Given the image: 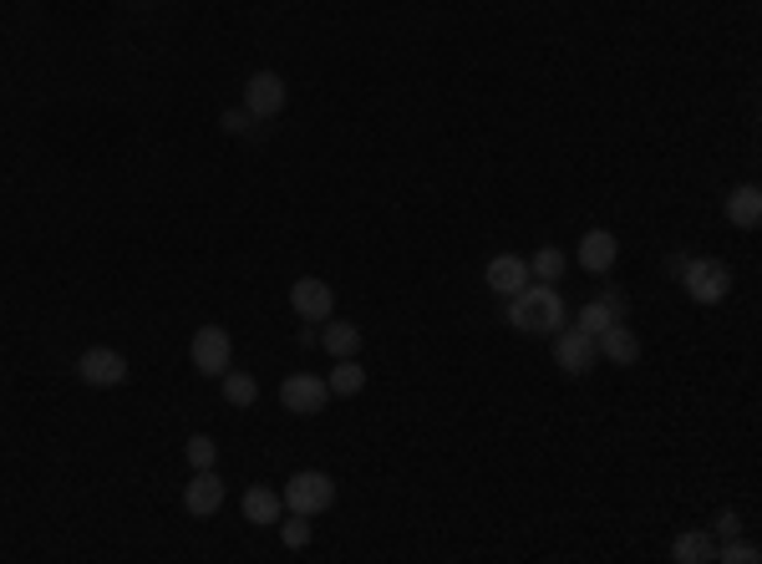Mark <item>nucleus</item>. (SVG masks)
Segmentation results:
<instances>
[{"label": "nucleus", "instance_id": "a211bd4d", "mask_svg": "<svg viewBox=\"0 0 762 564\" xmlns=\"http://www.w3.org/2000/svg\"><path fill=\"white\" fill-rule=\"evenodd\" d=\"M529 275H534L539 285H560V280L570 275V254H564L560 244H539V250L529 254Z\"/></svg>", "mask_w": 762, "mask_h": 564}, {"label": "nucleus", "instance_id": "a878e982", "mask_svg": "<svg viewBox=\"0 0 762 564\" xmlns=\"http://www.w3.org/2000/svg\"><path fill=\"white\" fill-rule=\"evenodd\" d=\"M219 122H224V132H234V138H239V132H250V112H244V108H229Z\"/></svg>", "mask_w": 762, "mask_h": 564}, {"label": "nucleus", "instance_id": "f3484780", "mask_svg": "<svg viewBox=\"0 0 762 564\" xmlns=\"http://www.w3.org/2000/svg\"><path fill=\"white\" fill-rule=\"evenodd\" d=\"M712 554H716L712 528H681L671 540V560L676 564H712Z\"/></svg>", "mask_w": 762, "mask_h": 564}, {"label": "nucleus", "instance_id": "9b49d317", "mask_svg": "<svg viewBox=\"0 0 762 564\" xmlns=\"http://www.w3.org/2000/svg\"><path fill=\"white\" fill-rule=\"evenodd\" d=\"M183 508H189L193 518H214L219 508H224V479H219L214 469H193L189 489H183Z\"/></svg>", "mask_w": 762, "mask_h": 564}, {"label": "nucleus", "instance_id": "1a4fd4ad", "mask_svg": "<svg viewBox=\"0 0 762 564\" xmlns=\"http://www.w3.org/2000/svg\"><path fill=\"white\" fill-rule=\"evenodd\" d=\"M290 311H295L305 325L331 321V315H335V290L325 285L321 275H300L295 285H290Z\"/></svg>", "mask_w": 762, "mask_h": 564}, {"label": "nucleus", "instance_id": "aec40b11", "mask_svg": "<svg viewBox=\"0 0 762 564\" xmlns=\"http://www.w3.org/2000/svg\"><path fill=\"white\" fill-rule=\"evenodd\" d=\"M325 386H331V396H357L367 386V366L357 356H341L331 366V376H325Z\"/></svg>", "mask_w": 762, "mask_h": 564}, {"label": "nucleus", "instance_id": "ddd939ff", "mask_svg": "<svg viewBox=\"0 0 762 564\" xmlns=\"http://www.w3.org/2000/svg\"><path fill=\"white\" fill-rule=\"evenodd\" d=\"M595 346H600V361H610V366H635V361H641V336H635L625 321H615L610 331H600Z\"/></svg>", "mask_w": 762, "mask_h": 564}, {"label": "nucleus", "instance_id": "7ed1b4c3", "mask_svg": "<svg viewBox=\"0 0 762 564\" xmlns=\"http://www.w3.org/2000/svg\"><path fill=\"white\" fill-rule=\"evenodd\" d=\"M280 498H285V508L290 514H325V508L335 504V479L331 473H321V469H300V473H290L285 479V493H280Z\"/></svg>", "mask_w": 762, "mask_h": 564}, {"label": "nucleus", "instance_id": "4468645a", "mask_svg": "<svg viewBox=\"0 0 762 564\" xmlns=\"http://www.w3.org/2000/svg\"><path fill=\"white\" fill-rule=\"evenodd\" d=\"M722 214L732 229H758L762 224V189L758 183H738V189L722 199Z\"/></svg>", "mask_w": 762, "mask_h": 564}, {"label": "nucleus", "instance_id": "20e7f679", "mask_svg": "<svg viewBox=\"0 0 762 564\" xmlns=\"http://www.w3.org/2000/svg\"><path fill=\"white\" fill-rule=\"evenodd\" d=\"M189 361L199 376H224L234 366V341H229L224 325H199L189 341Z\"/></svg>", "mask_w": 762, "mask_h": 564}, {"label": "nucleus", "instance_id": "2eb2a0df", "mask_svg": "<svg viewBox=\"0 0 762 564\" xmlns=\"http://www.w3.org/2000/svg\"><path fill=\"white\" fill-rule=\"evenodd\" d=\"M315 346L325 351V356H357L361 351V325L341 321V315H331V321H321V331H315Z\"/></svg>", "mask_w": 762, "mask_h": 564}, {"label": "nucleus", "instance_id": "bb28decb", "mask_svg": "<svg viewBox=\"0 0 762 564\" xmlns=\"http://www.w3.org/2000/svg\"><path fill=\"white\" fill-rule=\"evenodd\" d=\"M600 301H605L615 315H625V295H620V290H600Z\"/></svg>", "mask_w": 762, "mask_h": 564}, {"label": "nucleus", "instance_id": "f03ea898", "mask_svg": "<svg viewBox=\"0 0 762 564\" xmlns=\"http://www.w3.org/2000/svg\"><path fill=\"white\" fill-rule=\"evenodd\" d=\"M676 285L686 290L691 305H722L732 295V264L712 254H686L676 270Z\"/></svg>", "mask_w": 762, "mask_h": 564}, {"label": "nucleus", "instance_id": "6e6552de", "mask_svg": "<svg viewBox=\"0 0 762 564\" xmlns=\"http://www.w3.org/2000/svg\"><path fill=\"white\" fill-rule=\"evenodd\" d=\"M285 102H290V87L280 72H254L250 82H244V112H250V118L270 122L285 112Z\"/></svg>", "mask_w": 762, "mask_h": 564}, {"label": "nucleus", "instance_id": "6ab92c4d", "mask_svg": "<svg viewBox=\"0 0 762 564\" xmlns=\"http://www.w3.org/2000/svg\"><path fill=\"white\" fill-rule=\"evenodd\" d=\"M219 386H224V402L229 407H254V402H260V382H254L250 372H239V366H229L224 376H219Z\"/></svg>", "mask_w": 762, "mask_h": 564}, {"label": "nucleus", "instance_id": "423d86ee", "mask_svg": "<svg viewBox=\"0 0 762 564\" xmlns=\"http://www.w3.org/2000/svg\"><path fill=\"white\" fill-rule=\"evenodd\" d=\"M77 382L97 386V392H112V386L128 382V356L112 346H87L82 356H77Z\"/></svg>", "mask_w": 762, "mask_h": 564}, {"label": "nucleus", "instance_id": "dca6fc26", "mask_svg": "<svg viewBox=\"0 0 762 564\" xmlns=\"http://www.w3.org/2000/svg\"><path fill=\"white\" fill-rule=\"evenodd\" d=\"M280 514H285L280 489H270V483H250V489H244V518H250V524L274 528V524H280Z\"/></svg>", "mask_w": 762, "mask_h": 564}, {"label": "nucleus", "instance_id": "412c9836", "mask_svg": "<svg viewBox=\"0 0 762 564\" xmlns=\"http://www.w3.org/2000/svg\"><path fill=\"white\" fill-rule=\"evenodd\" d=\"M615 321H625V315H615L605 301H600V295H595V301H584L580 311H574V325H580L584 336H600V331H610Z\"/></svg>", "mask_w": 762, "mask_h": 564}, {"label": "nucleus", "instance_id": "b1692460", "mask_svg": "<svg viewBox=\"0 0 762 564\" xmlns=\"http://www.w3.org/2000/svg\"><path fill=\"white\" fill-rule=\"evenodd\" d=\"M183 457H189V469H214V457H219V443L209 433H193L189 443H183Z\"/></svg>", "mask_w": 762, "mask_h": 564}, {"label": "nucleus", "instance_id": "39448f33", "mask_svg": "<svg viewBox=\"0 0 762 564\" xmlns=\"http://www.w3.org/2000/svg\"><path fill=\"white\" fill-rule=\"evenodd\" d=\"M554 366H560L564 376H590L600 366V346H595V336H584L580 325H564V331H554Z\"/></svg>", "mask_w": 762, "mask_h": 564}, {"label": "nucleus", "instance_id": "0eeeda50", "mask_svg": "<svg viewBox=\"0 0 762 564\" xmlns=\"http://www.w3.org/2000/svg\"><path fill=\"white\" fill-rule=\"evenodd\" d=\"M325 402H331V386L315 372H290L280 382V407L295 412V417H315V412H325Z\"/></svg>", "mask_w": 762, "mask_h": 564}, {"label": "nucleus", "instance_id": "f8f14e48", "mask_svg": "<svg viewBox=\"0 0 762 564\" xmlns=\"http://www.w3.org/2000/svg\"><path fill=\"white\" fill-rule=\"evenodd\" d=\"M483 280H489V295H499V301H509V295H519V290L529 285V260L524 254H493L489 270H483Z\"/></svg>", "mask_w": 762, "mask_h": 564}, {"label": "nucleus", "instance_id": "5701e85b", "mask_svg": "<svg viewBox=\"0 0 762 564\" xmlns=\"http://www.w3.org/2000/svg\"><path fill=\"white\" fill-rule=\"evenodd\" d=\"M712 560H722V564H758V560H762V550H758V544H748L742 534H732V540L716 544Z\"/></svg>", "mask_w": 762, "mask_h": 564}, {"label": "nucleus", "instance_id": "4be33fe9", "mask_svg": "<svg viewBox=\"0 0 762 564\" xmlns=\"http://www.w3.org/2000/svg\"><path fill=\"white\" fill-rule=\"evenodd\" d=\"M274 528H280V544H285V550H305L310 544V514H290L285 508Z\"/></svg>", "mask_w": 762, "mask_h": 564}, {"label": "nucleus", "instance_id": "9d476101", "mask_svg": "<svg viewBox=\"0 0 762 564\" xmlns=\"http://www.w3.org/2000/svg\"><path fill=\"white\" fill-rule=\"evenodd\" d=\"M615 260H620V240L610 229H590V234H580V244H574V264H580L584 275H610Z\"/></svg>", "mask_w": 762, "mask_h": 564}, {"label": "nucleus", "instance_id": "f257e3e1", "mask_svg": "<svg viewBox=\"0 0 762 564\" xmlns=\"http://www.w3.org/2000/svg\"><path fill=\"white\" fill-rule=\"evenodd\" d=\"M503 321L519 331V336H554V331H564L570 325V305H564V295L554 285H539V280H529L519 295H509L503 301Z\"/></svg>", "mask_w": 762, "mask_h": 564}, {"label": "nucleus", "instance_id": "393cba45", "mask_svg": "<svg viewBox=\"0 0 762 564\" xmlns=\"http://www.w3.org/2000/svg\"><path fill=\"white\" fill-rule=\"evenodd\" d=\"M732 534H742V514L738 508H722V514L712 518V540H732Z\"/></svg>", "mask_w": 762, "mask_h": 564}]
</instances>
